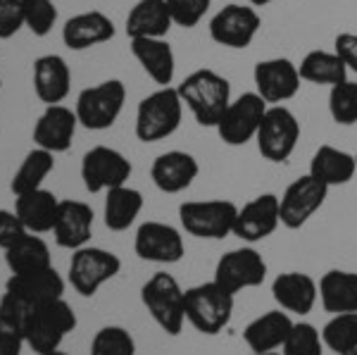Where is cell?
<instances>
[{
	"label": "cell",
	"instance_id": "31",
	"mask_svg": "<svg viewBox=\"0 0 357 355\" xmlns=\"http://www.w3.org/2000/svg\"><path fill=\"white\" fill-rule=\"evenodd\" d=\"M143 193L131 186H117L105 193V205H102V220L110 232H126L134 227L143 210Z\"/></svg>",
	"mask_w": 357,
	"mask_h": 355
},
{
	"label": "cell",
	"instance_id": "29",
	"mask_svg": "<svg viewBox=\"0 0 357 355\" xmlns=\"http://www.w3.org/2000/svg\"><path fill=\"white\" fill-rule=\"evenodd\" d=\"M319 303L326 312H357V272L329 270L319 279Z\"/></svg>",
	"mask_w": 357,
	"mask_h": 355
},
{
	"label": "cell",
	"instance_id": "41",
	"mask_svg": "<svg viewBox=\"0 0 357 355\" xmlns=\"http://www.w3.org/2000/svg\"><path fill=\"white\" fill-rule=\"evenodd\" d=\"M212 0H167V8H169L172 22L176 27L193 29L200 24V20L207 15Z\"/></svg>",
	"mask_w": 357,
	"mask_h": 355
},
{
	"label": "cell",
	"instance_id": "34",
	"mask_svg": "<svg viewBox=\"0 0 357 355\" xmlns=\"http://www.w3.org/2000/svg\"><path fill=\"white\" fill-rule=\"evenodd\" d=\"M55 169V156L43 148H33L29 151L22 165L17 167L13 174V181H10V191L15 196H22V193L36 191V188H43V181L50 172Z\"/></svg>",
	"mask_w": 357,
	"mask_h": 355
},
{
	"label": "cell",
	"instance_id": "21",
	"mask_svg": "<svg viewBox=\"0 0 357 355\" xmlns=\"http://www.w3.org/2000/svg\"><path fill=\"white\" fill-rule=\"evenodd\" d=\"M65 289L67 282L55 267H45V270L26 274H10V279L5 282V291L15 294L17 299L29 303L31 308L45 301L65 299Z\"/></svg>",
	"mask_w": 357,
	"mask_h": 355
},
{
	"label": "cell",
	"instance_id": "15",
	"mask_svg": "<svg viewBox=\"0 0 357 355\" xmlns=\"http://www.w3.org/2000/svg\"><path fill=\"white\" fill-rule=\"evenodd\" d=\"M134 253L141 260L155 262V265H174L186 255V243L176 227L148 220L136 229Z\"/></svg>",
	"mask_w": 357,
	"mask_h": 355
},
{
	"label": "cell",
	"instance_id": "47",
	"mask_svg": "<svg viewBox=\"0 0 357 355\" xmlns=\"http://www.w3.org/2000/svg\"><path fill=\"white\" fill-rule=\"evenodd\" d=\"M250 355H281V353H276V351H272V353H250Z\"/></svg>",
	"mask_w": 357,
	"mask_h": 355
},
{
	"label": "cell",
	"instance_id": "26",
	"mask_svg": "<svg viewBox=\"0 0 357 355\" xmlns=\"http://www.w3.org/2000/svg\"><path fill=\"white\" fill-rule=\"evenodd\" d=\"M131 55L138 60L143 72L162 89L174 79L176 57L169 41L165 38H131Z\"/></svg>",
	"mask_w": 357,
	"mask_h": 355
},
{
	"label": "cell",
	"instance_id": "45",
	"mask_svg": "<svg viewBox=\"0 0 357 355\" xmlns=\"http://www.w3.org/2000/svg\"><path fill=\"white\" fill-rule=\"evenodd\" d=\"M24 346L26 343L22 336L0 331V355H22V348Z\"/></svg>",
	"mask_w": 357,
	"mask_h": 355
},
{
	"label": "cell",
	"instance_id": "2",
	"mask_svg": "<svg viewBox=\"0 0 357 355\" xmlns=\"http://www.w3.org/2000/svg\"><path fill=\"white\" fill-rule=\"evenodd\" d=\"M79 319L65 299L45 301L31 308L24 324V343L36 355L60 351L62 341L77 329Z\"/></svg>",
	"mask_w": 357,
	"mask_h": 355
},
{
	"label": "cell",
	"instance_id": "14",
	"mask_svg": "<svg viewBox=\"0 0 357 355\" xmlns=\"http://www.w3.org/2000/svg\"><path fill=\"white\" fill-rule=\"evenodd\" d=\"M262 27V17L252 5L231 3L210 20V38L224 48H248Z\"/></svg>",
	"mask_w": 357,
	"mask_h": 355
},
{
	"label": "cell",
	"instance_id": "7",
	"mask_svg": "<svg viewBox=\"0 0 357 355\" xmlns=\"http://www.w3.org/2000/svg\"><path fill=\"white\" fill-rule=\"evenodd\" d=\"M126 103V86L119 79H107V82L89 86L77 96V119L84 129L105 131L110 129L117 117L124 110Z\"/></svg>",
	"mask_w": 357,
	"mask_h": 355
},
{
	"label": "cell",
	"instance_id": "18",
	"mask_svg": "<svg viewBox=\"0 0 357 355\" xmlns=\"http://www.w3.org/2000/svg\"><path fill=\"white\" fill-rule=\"evenodd\" d=\"M53 236L55 243L65 250H79L89 246L93 236V208L84 200H60Z\"/></svg>",
	"mask_w": 357,
	"mask_h": 355
},
{
	"label": "cell",
	"instance_id": "43",
	"mask_svg": "<svg viewBox=\"0 0 357 355\" xmlns=\"http://www.w3.org/2000/svg\"><path fill=\"white\" fill-rule=\"evenodd\" d=\"M26 232V227L22 225V220L17 217L15 210H3L0 208V248L8 250L10 246L20 241Z\"/></svg>",
	"mask_w": 357,
	"mask_h": 355
},
{
	"label": "cell",
	"instance_id": "23",
	"mask_svg": "<svg viewBox=\"0 0 357 355\" xmlns=\"http://www.w3.org/2000/svg\"><path fill=\"white\" fill-rule=\"evenodd\" d=\"M114 38V22L100 10L69 17L62 27V43L69 50H89Z\"/></svg>",
	"mask_w": 357,
	"mask_h": 355
},
{
	"label": "cell",
	"instance_id": "30",
	"mask_svg": "<svg viewBox=\"0 0 357 355\" xmlns=\"http://www.w3.org/2000/svg\"><path fill=\"white\" fill-rule=\"evenodd\" d=\"M357 172V160L350 153L341 151L333 146H319L314 151L312 160H310V172L314 179H319L324 186H343L353 181Z\"/></svg>",
	"mask_w": 357,
	"mask_h": 355
},
{
	"label": "cell",
	"instance_id": "46",
	"mask_svg": "<svg viewBox=\"0 0 357 355\" xmlns=\"http://www.w3.org/2000/svg\"><path fill=\"white\" fill-rule=\"evenodd\" d=\"M248 3H250V5H252V8H264V5L274 3V0H248Z\"/></svg>",
	"mask_w": 357,
	"mask_h": 355
},
{
	"label": "cell",
	"instance_id": "5",
	"mask_svg": "<svg viewBox=\"0 0 357 355\" xmlns=\"http://www.w3.org/2000/svg\"><path fill=\"white\" fill-rule=\"evenodd\" d=\"M141 303L160 329L178 336L186 324V291L167 272H155L141 286Z\"/></svg>",
	"mask_w": 357,
	"mask_h": 355
},
{
	"label": "cell",
	"instance_id": "3",
	"mask_svg": "<svg viewBox=\"0 0 357 355\" xmlns=\"http://www.w3.org/2000/svg\"><path fill=\"white\" fill-rule=\"evenodd\" d=\"M183 100L174 86H162L146 96L136 107V139L143 143H158L169 139L181 127Z\"/></svg>",
	"mask_w": 357,
	"mask_h": 355
},
{
	"label": "cell",
	"instance_id": "44",
	"mask_svg": "<svg viewBox=\"0 0 357 355\" xmlns=\"http://www.w3.org/2000/svg\"><path fill=\"white\" fill-rule=\"evenodd\" d=\"M333 53L341 57L348 70L357 74V33H338L333 41Z\"/></svg>",
	"mask_w": 357,
	"mask_h": 355
},
{
	"label": "cell",
	"instance_id": "22",
	"mask_svg": "<svg viewBox=\"0 0 357 355\" xmlns=\"http://www.w3.org/2000/svg\"><path fill=\"white\" fill-rule=\"evenodd\" d=\"M272 296L289 315H307L319 301V284L305 272H284L272 282Z\"/></svg>",
	"mask_w": 357,
	"mask_h": 355
},
{
	"label": "cell",
	"instance_id": "49",
	"mask_svg": "<svg viewBox=\"0 0 357 355\" xmlns=\"http://www.w3.org/2000/svg\"><path fill=\"white\" fill-rule=\"evenodd\" d=\"M0 86H3V82H0Z\"/></svg>",
	"mask_w": 357,
	"mask_h": 355
},
{
	"label": "cell",
	"instance_id": "32",
	"mask_svg": "<svg viewBox=\"0 0 357 355\" xmlns=\"http://www.w3.org/2000/svg\"><path fill=\"white\" fill-rule=\"evenodd\" d=\"M5 265L10 274H26L53 267V255L38 234H24L20 241L5 250Z\"/></svg>",
	"mask_w": 357,
	"mask_h": 355
},
{
	"label": "cell",
	"instance_id": "10",
	"mask_svg": "<svg viewBox=\"0 0 357 355\" xmlns=\"http://www.w3.org/2000/svg\"><path fill=\"white\" fill-rule=\"evenodd\" d=\"M326 196H329V186H324L312 174L298 176L286 186L284 196L279 198L281 227L291 229V232L303 229L317 215V210H321Z\"/></svg>",
	"mask_w": 357,
	"mask_h": 355
},
{
	"label": "cell",
	"instance_id": "17",
	"mask_svg": "<svg viewBox=\"0 0 357 355\" xmlns=\"http://www.w3.org/2000/svg\"><path fill=\"white\" fill-rule=\"evenodd\" d=\"M281 227L279 196L262 193V196L248 200L243 208H238V217L234 225V236L243 243H260L269 239Z\"/></svg>",
	"mask_w": 357,
	"mask_h": 355
},
{
	"label": "cell",
	"instance_id": "13",
	"mask_svg": "<svg viewBox=\"0 0 357 355\" xmlns=\"http://www.w3.org/2000/svg\"><path fill=\"white\" fill-rule=\"evenodd\" d=\"M267 103H264L255 91L238 96L236 100L229 103L227 112L222 114L220 124H217V134L227 146H245L257 136V129L262 124V117L267 112Z\"/></svg>",
	"mask_w": 357,
	"mask_h": 355
},
{
	"label": "cell",
	"instance_id": "8",
	"mask_svg": "<svg viewBox=\"0 0 357 355\" xmlns=\"http://www.w3.org/2000/svg\"><path fill=\"white\" fill-rule=\"evenodd\" d=\"M122 270V260L117 253L98 246H84L79 250H72L69 260V284L84 299H91L102 289L107 282H112Z\"/></svg>",
	"mask_w": 357,
	"mask_h": 355
},
{
	"label": "cell",
	"instance_id": "37",
	"mask_svg": "<svg viewBox=\"0 0 357 355\" xmlns=\"http://www.w3.org/2000/svg\"><path fill=\"white\" fill-rule=\"evenodd\" d=\"M324 339L321 331L310 322H293L286 336L281 355H324Z\"/></svg>",
	"mask_w": 357,
	"mask_h": 355
},
{
	"label": "cell",
	"instance_id": "38",
	"mask_svg": "<svg viewBox=\"0 0 357 355\" xmlns=\"http://www.w3.org/2000/svg\"><path fill=\"white\" fill-rule=\"evenodd\" d=\"M329 112L333 122L341 124V127L357 124V82H343L338 86H331Z\"/></svg>",
	"mask_w": 357,
	"mask_h": 355
},
{
	"label": "cell",
	"instance_id": "40",
	"mask_svg": "<svg viewBox=\"0 0 357 355\" xmlns=\"http://www.w3.org/2000/svg\"><path fill=\"white\" fill-rule=\"evenodd\" d=\"M29 312H31L29 303L17 299L10 291H5V294L0 296V331L17 334L24 339V324H26Z\"/></svg>",
	"mask_w": 357,
	"mask_h": 355
},
{
	"label": "cell",
	"instance_id": "36",
	"mask_svg": "<svg viewBox=\"0 0 357 355\" xmlns=\"http://www.w3.org/2000/svg\"><path fill=\"white\" fill-rule=\"evenodd\" d=\"M89 355H136V341L129 329L107 324L96 331Z\"/></svg>",
	"mask_w": 357,
	"mask_h": 355
},
{
	"label": "cell",
	"instance_id": "9",
	"mask_svg": "<svg viewBox=\"0 0 357 355\" xmlns=\"http://www.w3.org/2000/svg\"><path fill=\"white\" fill-rule=\"evenodd\" d=\"M257 151L269 163H286L293 151H296L298 141H301V122L289 107L272 105L267 107L262 117V124L257 129Z\"/></svg>",
	"mask_w": 357,
	"mask_h": 355
},
{
	"label": "cell",
	"instance_id": "35",
	"mask_svg": "<svg viewBox=\"0 0 357 355\" xmlns=\"http://www.w3.org/2000/svg\"><path fill=\"white\" fill-rule=\"evenodd\" d=\"M321 339L336 355H357V312L331 315L321 329Z\"/></svg>",
	"mask_w": 357,
	"mask_h": 355
},
{
	"label": "cell",
	"instance_id": "19",
	"mask_svg": "<svg viewBox=\"0 0 357 355\" xmlns=\"http://www.w3.org/2000/svg\"><path fill=\"white\" fill-rule=\"evenodd\" d=\"M77 127L79 119L74 110H69L65 105H45L36 127H33L36 148H43V151L53 153V156L69 151L74 134H77Z\"/></svg>",
	"mask_w": 357,
	"mask_h": 355
},
{
	"label": "cell",
	"instance_id": "33",
	"mask_svg": "<svg viewBox=\"0 0 357 355\" xmlns=\"http://www.w3.org/2000/svg\"><path fill=\"white\" fill-rule=\"evenodd\" d=\"M298 72H301L303 82L317 86H338L348 82V67H345V62L336 53H329V50H310L303 57Z\"/></svg>",
	"mask_w": 357,
	"mask_h": 355
},
{
	"label": "cell",
	"instance_id": "11",
	"mask_svg": "<svg viewBox=\"0 0 357 355\" xmlns=\"http://www.w3.org/2000/svg\"><path fill=\"white\" fill-rule=\"evenodd\" d=\"M264 279H267V262L252 246L224 253L215 267V282L234 296L245 289H257L264 284Z\"/></svg>",
	"mask_w": 357,
	"mask_h": 355
},
{
	"label": "cell",
	"instance_id": "25",
	"mask_svg": "<svg viewBox=\"0 0 357 355\" xmlns=\"http://www.w3.org/2000/svg\"><path fill=\"white\" fill-rule=\"evenodd\" d=\"M291 327L293 319L289 312L269 310L248 322V327L243 329V341L250 348V353H272L284 346Z\"/></svg>",
	"mask_w": 357,
	"mask_h": 355
},
{
	"label": "cell",
	"instance_id": "16",
	"mask_svg": "<svg viewBox=\"0 0 357 355\" xmlns=\"http://www.w3.org/2000/svg\"><path fill=\"white\" fill-rule=\"evenodd\" d=\"M252 79H255V93L264 103H274V105L296 98L303 82L298 65H293L289 57H272V60L257 62L252 70Z\"/></svg>",
	"mask_w": 357,
	"mask_h": 355
},
{
	"label": "cell",
	"instance_id": "12",
	"mask_svg": "<svg viewBox=\"0 0 357 355\" xmlns=\"http://www.w3.org/2000/svg\"><path fill=\"white\" fill-rule=\"evenodd\" d=\"M131 172L134 167L129 160L110 146H96L82 158V181L89 193H107L117 186H124Z\"/></svg>",
	"mask_w": 357,
	"mask_h": 355
},
{
	"label": "cell",
	"instance_id": "6",
	"mask_svg": "<svg viewBox=\"0 0 357 355\" xmlns=\"http://www.w3.org/2000/svg\"><path fill=\"white\" fill-rule=\"evenodd\" d=\"M238 205L234 200L212 198V200H186L178 205V222L186 234L205 241H220L234 234Z\"/></svg>",
	"mask_w": 357,
	"mask_h": 355
},
{
	"label": "cell",
	"instance_id": "4",
	"mask_svg": "<svg viewBox=\"0 0 357 355\" xmlns=\"http://www.w3.org/2000/svg\"><path fill=\"white\" fill-rule=\"evenodd\" d=\"M234 294L212 282L186 289V322L205 336H217L229 327L234 317Z\"/></svg>",
	"mask_w": 357,
	"mask_h": 355
},
{
	"label": "cell",
	"instance_id": "24",
	"mask_svg": "<svg viewBox=\"0 0 357 355\" xmlns=\"http://www.w3.org/2000/svg\"><path fill=\"white\" fill-rule=\"evenodd\" d=\"M72 89V70L62 55H41L33 62V91L45 105H60Z\"/></svg>",
	"mask_w": 357,
	"mask_h": 355
},
{
	"label": "cell",
	"instance_id": "28",
	"mask_svg": "<svg viewBox=\"0 0 357 355\" xmlns=\"http://www.w3.org/2000/svg\"><path fill=\"white\" fill-rule=\"evenodd\" d=\"M172 15L167 0H138L126 15L129 38H165L172 29Z\"/></svg>",
	"mask_w": 357,
	"mask_h": 355
},
{
	"label": "cell",
	"instance_id": "39",
	"mask_svg": "<svg viewBox=\"0 0 357 355\" xmlns=\"http://www.w3.org/2000/svg\"><path fill=\"white\" fill-rule=\"evenodd\" d=\"M24 10V27L33 36L43 38L57 24V8L53 0H22Z\"/></svg>",
	"mask_w": 357,
	"mask_h": 355
},
{
	"label": "cell",
	"instance_id": "42",
	"mask_svg": "<svg viewBox=\"0 0 357 355\" xmlns=\"http://www.w3.org/2000/svg\"><path fill=\"white\" fill-rule=\"evenodd\" d=\"M24 27L22 0H0V41H8Z\"/></svg>",
	"mask_w": 357,
	"mask_h": 355
},
{
	"label": "cell",
	"instance_id": "50",
	"mask_svg": "<svg viewBox=\"0 0 357 355\" xmlns=\"http://www.w3.org/2000/svg\"><path fill=\"white\" fill-rule=\"evenodd\" d=\"M355 160H357V156H355Z\"/></svg>",
	"mask_w": 357,
	"mask_h": 355
},
{
	"label": "cell",
	"instance_id": "27",
	"mask_svg": "<svg viewBox=\"0 0 357 355\" xmlns=\"http://www.w3.org/2000/svg\"><path fill=\"white\" fill-rule=\"evenodd\" d=\"M57 208H60V198L48 188H36V191L15 196V213L29 234L53 232Z\"/></svg>",
	"mask_w": 357,
	"mask_h": 355
},
{
	"label": "cell",
	"instance_id": "48",
	"mask_svg": "<svg viewBox=\"0 0 357 355\" xmlns=\"http://www.w3.org/2000/svg\"><path fill=\"white\" fill-rule=\"evenodd\" d=\"M48 355H69V353H65V351H53V353H48Z\"/></svg>",
	"mask_w": 357,
	"mask_h": 355
},
{
	"label": "cell",
	"instance_id": "1",
	"mask_svg": "<svg viewBox=\"0 0 357 355\" xmlns=\"http://www.w3.org/2000/svg\"><path fill=\"white\" fill-rule=\"evenodd\" d=\"M176 91L200 127H217L231 103V84L215 70L191 72Z\"/></svg>",
	"mask_w": 357,
	"mask_h": 355
},
{
	"label": "cell",
	"instance_id": "20",
	"mask_svg": "<svg viewBox=\"0 0 357 355\" xmlns=\"http://www.w3.org/2000/svg\"><path fill=\"white\" fill-rule=\"evenodd\" d=\"M200 165L186 151H167L155 158L151 179L162 193H181L198 179Z\"/></svg>",
	"mask_w": 357,
	"mask_h": 355
}]
</instances>
